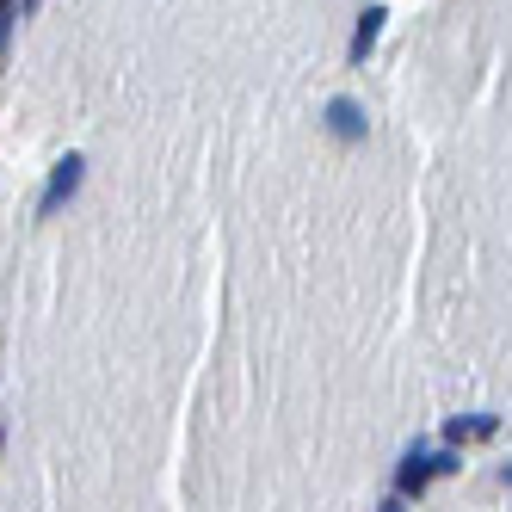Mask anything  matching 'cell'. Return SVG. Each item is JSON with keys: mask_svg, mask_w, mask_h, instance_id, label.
<instances>
[{"mask_svg": "<svg viewBox=\"0 0 512 512\" xmlns=\"http://www.w3.org/2000/svg\"><path fill=\"white\" fill-rule=\"evenodd\" d=\"M19 13H38V0H19Z\"/></svg>", "mask_w": 512, "mask_h": 512, "instance_id": "cell-9", "label": "cell"}, {"mask_svg": "<svg viewBox=\"0 0 512 512\" xmlns=\"http://www.w3.org/2000/svg\"><path fill=\"white\" fill-rule=\"evenodd\" d=\"M13 25H19V0H0V62H7V44H13Z\"/></svg>", "mask_w": 512, "mask_h": 512, "instance_id": "cell-6", "label": "cell"}, {"mask_svg": "<svg viewBox=\"0 0 512 512\" xmlns=\"http://www.w3.org/2000/svg\"><path fill=\"white\" fill-rule=\"evenodd\" d=\"M432 445H408V451H401V463H395V494L401 500H420L426 488H432Z\"/></svg>", "mask_w": 512, "mask_h": 512, "instance_id": "cell-2", "label": "cell"}, {"mask_svg": "<svg viewBox=\"0 0 512 512\" xmlns=\"http://www.w3.org/2000/svg\"><path fill=\"white\" fill-rule=\"evenodd\" d=\"M0 451H7V426H0Z\"/></svg>", "mask_w": 512, "mask_h": 512, "instance_id": "cell-10", "label": "cell"}, {"mask_svg": "<svg viewBox=\"0 0 512 512\" xmlns=\"http://www.w3.org/2000/svg\"><path fill=\"white\" fill-rule=\"evenodd\" d=\"M383 25H389V7H364V13H358V31H352V44H346V62H352V68L371 62V50H377V38H383Z\"/></svg>", "mask_w": 512, "mask_h": 512, "instance_id": "cell-4", "label": "cell"}, {"mask_svg": "<svg viewBox=\"0 0 512 512\" xmlns=\"http://www.w3.org/2000/svg\"><path fill=\"white\" fill-rule=\"evenodd\" d=\"M494 432H500V414H457L445 420V445H482Z\"/></svg>", "mask_w": 512, "mask_h": 512, "instance_id": "cell-5", "label": "cell"}, {"mask_svg": "<svg viewBox=\"0 0 512 512\" xmlns=\"http://www.w3.org/2000/svg\"><path fill=\"white\" fill-rule=\"evenodd\" d=\"M500 482H506V488H512V463H500Z\"/></svg>", "mask_w": 512, "mask_h": 512, "instance_id": "cell-8", "label": "cell"}, {"mask_svg": "<svg viewBox=\"0 0 512 512\" xmlns=\"http://www.w3.org/2000/svg\"><path fill=\"white\" fill-rule=\"evenodd\" d=\"M321 124H327V136H334V142H364V130H371V124H364V105H358L352 93H334V99H327Z\"/></svg>", "mask_w": 512, "mask_h": 512, "instance_id": "cell-3", "label": "cell"}, {"mask_svg": "<svg viewBox=\"0 0 512 512\" xmlns=\"http://www.w3.org/2000/svg\"><path fill=\"white\" fill-rule=\"evenodd\" d=\"M377 512H408V500H401V494H395V500H383Z\"/></svg>", "mask_w": 512, "mask_h": 512, "instance_id": "cell-7", "label": "cell"}, {"mask_svg": "<svg viewBox=\"0 0 512 512\" xmlns=\"http://www.w3.org/2000/svg\"><path fill=\"white\" fill-rule=\"evenodd\" d=\"M81 179H87V155H62L56 167H50V179H44V198H38V216H56L68 198L81 192Z\"/></svg>", "mask_w": 512, "mask_h": 512, "instance_id": "cell-1", "label": "cell"}]
</instances>
